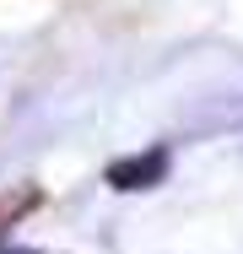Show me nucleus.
I'll return each instance as SVG.
<instances>
[{
	"mask_svg": "<svg viewBox=\"0 0 243 254\" xmlns=\"http://www.w3.org/2000/svg\"><path fill=\"white\" fill-rule=\"evenodd\" d=\"M162 168H168V157H162V152H151V157H146V162H119V168H114L108 179H114L119 190H141L146 179H157Z\"/></svg>",
	"mask_w": 243,
	"mask_h": 254,
	"instance_id": "f257e3e1",
	"label": "nucleus"
}]
</instances>
